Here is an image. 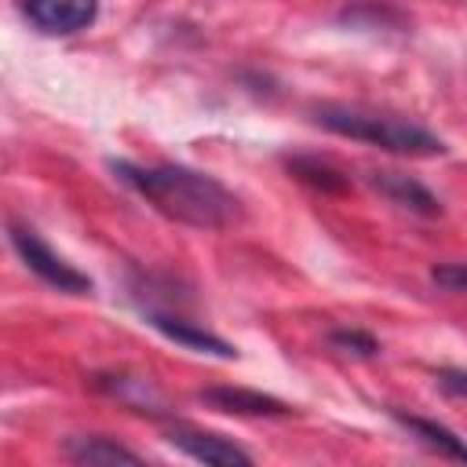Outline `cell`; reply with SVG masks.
<instances>
[{
  "label": "cell",
  "instance_id": "cell-4",
  "mask_svg": "<svg viewBox=\"0 0 467 467\" xmlns=\"http://www.w3.org/2000/svg\"><path fill=\"white\" fill-rule=\"evenodd\" d=\"M168 441L186 452L190 460L197 463H208V467H244L252 463V452L241 449L237 441L223 438V434H212V431H197V427H171L168 431Z\"/></svg>",
  "mask_w": 467,
  "mask_h": 467
},
{
  "label": "cell",
  "instance_id": "cell-7",
  "mask_svg": "<svg viewBox=\"0 0 467 467\" xmlns=\"http://www.w3.org/2000/svg\"><path fill=\"white\" fill-rule=\"evenodd\" d=\"M372 186H376L390 204H398V208H405V212H412V215H427V219L441 215V201H438L423 182H416V179H409V175H401V171H376V175H372Z\"/></svg>",
  "mask_w": 467,
  "mask_h": 467
},
{
  "label": "cell",
  "instance_id": "cell-5",
  "mask_svg": "<svg viewBox=\"0 0 467 467\" xmlns=\"http://www.w3.org/2000/svg\"><path fill=\"white\" fill-rule=\"evenodd\" d=\"M102 0H26V18L47 36H69L99 18Z\"/></svg>",
  "mask_w": 467,
  "mask_h": 467
},
{
  "label": "cell",
  "instance_id": "cell-3",
  "mask_svg": "<svg viewBox=\"0 0 467 467\" xmlns=\"http://www.w3.org/2000/svg\"><path fill=\"white\" fill-rule=\"evenodd\" d=\"M7 237H11V248L18 252V259H22L44 285H51V288H58V292H73V296L91 292L88 274H80L73 263H66L33 226L11 223V226H7Z\"/></svg>",
  "mask_w": 467,
  "mask_h": 467
},
{
  "label": "cell",
  "instance_id": "cell-11",
  "mask_svg": "<svg viewBox=\"0 0 467 467\" xmlns=\"http://www.w3.org/2000/svg\"><path fill=\"white\" fill-rule=\"evenodd\" d=\"M328 343L339 347V350H347V354H365V358L379 350L376 339H372L368 332H358V328H336V332L328 336Z\"/></svg>",
  "mask_w": 467,
  "mask_h": 467
},
{
  "label": "cell",
  "instance_id": "cell-14",
  "mask_svg": "<svg viewBox=\"0 0 467 467\" xmlns=\"http://www.w3.org/2000/svg\"><path fill=\"white\" fill-rule=\"evenodd\" d=\"M438 383H441L445 390H452V394H467V372H452V368H449V372L438 376Z\"/></svg>",
  "mask_w": 467,
  "mask_h": 467
},
{
  "label": "cell",
  "instance_id": "cell-1",
  "mask_svg": "<svg viewBox=\"0 0 467 467\" xmlns=\"http://www.w3.org/2000/svg\"><path fill=\"white\" fill-rule=\"evenodd\" d=\"M109 168L128 190H135L150 208H157L171 223L193 230H223L241 219V201L208 171L186 164H135V161H113Z\"/></svg>",
  "mask_w": 467,
  "mask_h": 467
},
{
  "label": "cell",
  "instance_id": "cell-2",
  "mask_svg": "<svg viewBox=\"0 0 467 467\" xmlns=\"http://www.w3.org/2000/svg\"><path fill=\"white\" fill-rule=\"evenodd\" d=\"M314 124H321L332 135L398 153V157H441L445 142L427 131L416 120L394 117V113H379V109H365V106H339V102H325L314 109Z\"/></svg>",
  "mask_w": 467,
  "mask_h": 467
},
{
  "label": "cell",
  "instance_id": "cell-6",
  "mask_svg": "<svg viewBox=\"0 0 467 467\" xmlns=\"http://www.w3.org/2000/svg\"><path fill=\"white\" fill-rule=\"evenodd\" d=\"M142 314L150 317V325H153L157 332H164L171 343H179V347H186V350H193V354H212V358H223V361L237 358V350H234L226 339H219L215 332H208V328L186 321L182 314L157 310V306H142Z\"/></svg>",
  "mask_w": 467,
  "mask_h": 467
},
{
  "label": "cell",
  "instance_id": "cell-9",
  "mask_svg": "<svg viewBox=\"0 0 467 467\" xmlns=\"http://www.w3.org/2000/svg\"><path fill=\"white\" fill-rule=\"evenodd\" d=\"M201 401L215 405L219 412H237V416H288V405L259 394V390H244V387H212L201 394Z\"/></svg>",
  "mask_w": 467,
  "mask_h": 467
},
{
  "label": "cell",
  "instance_id": "cell-13",
  "mask_svg": "<svg viewBox=\"0 0 467 467\" xmlns=\"http://www.w3.org/2000/svg\"><path fill=\"white\" fill-rule=\"evenodd\" d=\"M296 171H299V179H310V182L321 186V190H339V186H343V179H332V175H336L332 168L314 164V161H296Z\"/></svg>",
  "mask_w": 467,
  "mask_h": 467
},
{
  "label": "cell",
  "instance_id": "cell-8",
  "mask_svg": "<svg viewBox=\"0 0 467 467\" xmlns=\"http://www.w3.org/2000/svg\"><path fill=\"white\" fill-rule=\"evenodd\" d=\"M62 452L73 460V463H91V467H109V463H142V456L128 445H120L117 438H106V434H77V438H66Z\"/></svg>",
  "mask_w": 467,
  "mask_h": 467
},
{
  "label": "cell",
  "instance_id": "cell-10",
  "mask_svg": "<svg viewBox=\"0 0 467 467\" xmlns=\"http://www.w3.org/2000/svg\"><path fill=\"white\" fill-rule=\"evenodd\" d=\"M394 420L412 431V438H420L431 452L445 456V460H456V463H467V441L460 434H452L449 427L434 423V420H423V416H405V412H394Z\"/></svg>",
  "mask_w": 467,
  "mask_h": 467
},
{
  "label": "cell",
  "instance_id": "cell-12",
  "mask_svg": "<svg viewBox=\"0 0 467 467\" xmlns=\"http://www.w3.org/2000/svg\"><path fill=\"white\" fill-rule=\"evenodd\" d=\"M431 281L445 292H467V263H441L431 270Z\"/></svg>",
  "mask_w": 467,
  "mask_h": 467
}]
</instances>
